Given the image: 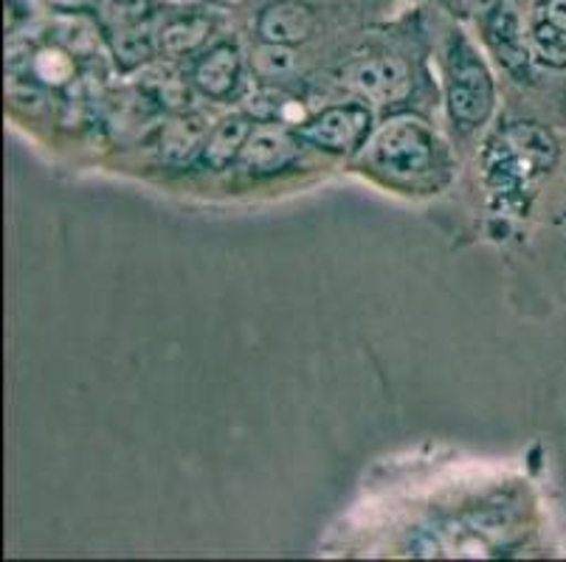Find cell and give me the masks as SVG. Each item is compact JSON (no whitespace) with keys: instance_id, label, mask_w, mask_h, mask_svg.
<instances>
[{"instance_id":"4","label":"cell","mask_w":566,"mask_h":562,"mask_svg":"<svg viewBox=\"0 0 566 562\" xmlns=\"http://www.w3.org/2000/svg\"><path fill=\"white\" fill-rule=\"evenodd\" d=\"M369 121H373L369 110L361 105L327 107L307 124H302L300 136L327 152H349V149L361 147L369 132Z\"/></svg>"},{"instance_id":"10","label":"cell","mask_w":566,"mask_h":562,"mask_svg":"<svg viewBox=\"0 0 566 562\" xmlns=\"http://www.w3.org/2000/svg\"><path fill=\"white\" fill-rule=\"evenodd\" d=\"M251 130H254V127H251L249 118H243V116L223 118V121H220L218 127L209 132V138H206L203 161L209 163L212 169H226L231 161H237V158H240L245 141H249Z\"/></svg>"},{"instance_id":"12","label":"cell","mask_w":566,"mask_h":562,"mask_svg":"<svg viewBox=\"0 0 566 562\" xmlns=\"http://www.w3.org/2000/svg\"><path fill=\"white\" fill-rule=\"evenodd\" d=\"M206 127L200 118H184L175 121L164 136V158L169 163H189L198 149L206 147Z\"/></svg>"},{"instance_id":"1","label":"cell","mask_w":566,"mask_h":562,"mask_svg":"<svg viewBox=\"0 0 566 562\" xmlns=\"http://www.w3.org/2000/svg\"><path fill=\"white\" fill-rule=\"evenodd\" d=\"M361 167L406 192L431 189L449 174V149L423 118L395 116L364 144Z\"/></svg>"},{"instance_id":"14","label":"cell","mask_w":566,"mask_h":562,"mask_svg":"<svg viewBox=\"0 0 566 562\" xmlns=\"http://www.w3.org/2000/svg\"><path fill=\"white\" fill-rule=\"evenodd\" d=\"M206 34H209V23H206V20L200 18L178 20V23L164 29L161 45L164 51H169V54H189V51H195L200 43H203Z\"/></svg>"},{"instance_id":"7","label":"cell","mask_w":566,"mask_h":562,"mask_svg":"<svg viewBox=\"0 0 566 562\" xmlns=\"http://www.w3.org/2000/svg\"><path fill=\"white\" fill-rule=\"evenodd\" d=\"M256 29H260V38L265 43H305L313 29H316V14L300 0H280V3H271V7L262 9Z\"/></svg>"},{"instance_id":"17","label":"cell","mask_w":566,"mask_h":562,"mask_svg":"<svg viewBox=\"0 0 566 562\" xmlns=\"http://www.w3.org/2000/svg\"><path fill=\"white\" fill-rule=\"evenodd\" d=\"M538 20H547V23H553L555 29L566 31V0H544L542 18Z\"/></svg>"},{"instance_id":"3","label":"cell","mask_w":566,"mask_h":562,"mask_svg":"<svg viewBox=\"0 0 566 562\" xmlns=\"http://www.w3.org/2000/svg\"><path fill=\"white\" fill-rule=\"evenodd\" d=\"M446 93L451 118L462 130H473L488 121L493 110V79L482 56L457 31L446 51Z\"/></svg>"},{"instance_id":"5","label":"cell","mask_w":566,"mask_h":562,"mask_svg":"<svg viewBox=\"0 0 566 562\" xmlns=\"http://www.w3.org/2000/svg\"><path fill=\"white\" fill-rule=\"evenodd\" d=\"M344 76L355 91L378 105L403 102L411 91L409 68H406V62L395 60V56H373V60L355 62Z\"/></svg>"},{"instance_id":"6","label":"cell","mask_w":566,"mask_h":562,"mask_svg":"<svg viewBox=\"0 0 566 562\" xmlns=\"http://www.w3.org/2000/svg\"><path fill=\"white\" fill-rule=\"evenodd\" d=\"M302 136H293L280 124H256L240 152V167L249 174H276L300 158Z\"/></svg>"},{"instance_id":"8","label":"cell","mask_w":566,"mask_h":562,"mask_svg":"<svg viewBox=\"0 0 566 562\" xmlns=\"http://www.w3.org/2000/svg\"><path fill=\"white\" fill-rule=\"evenodd\" d=\"M485 38L491 43L493 54L499 56L504 68L513 71V74H527L530 62V45L522 34V25H518L516 12L511 7H499L496 12L485 18Z\"/></svg>"},{"instance_id":"2","label":"cell","mask_w":566,"mask_h":562,"mask_svg":"<svg viewBox=\"0 0 566 562\" xmlns=\"http://www.w3.org/2000/svg\"><path fill=\"white\" fill-rule=\"evenodd\" d=\"M488 180L496 192L516 194L533 174H544L558 161V144L538 124H511L488 144Z\"/></svg>"},{"instance_id":"9","label":"cell","mask_w":566,"mask_h":562,"mask_svg":"<svg viewBox=\"0 0 566 562\" xmlns=\"http://www.w3.org/2000/svg\"><path fill=\"white\" fill-rule=\"evenodd\" d=\"M237 76H240V54L234 45H214L195 65V85L212 99H226L234 91Z\"/></svg>"},{"instance_id":"13","label":"cell","mask_w":566,"mask_h":562,"mask_svg":"<svg viewBox=\"0 0 566 562\" xmlns=\"http://www.w3.org/2000/svg\"><path fill=\"white\" fill-rule=\"evenodd\" d=\"M530 51L549 68H566V31L555 29L547 20H535L530 31Z\"/></svg>"},{"instance_id":"16","label":"cell","mask_w":566,"mask_h":562,"mask_svg":"<svg viewBox=\"0 0 566 562\" xmlns=\"http://www.w3.org/2000/svg\"><path fill=\"white\" fill-rule=\"evenodd\" d=\"M504 0H451V7L460 9L468 18H488V14L496 12Z\"/></svg>"},{"instance_id":"11","label":"cell","mask_w":566,"mask_h":562,"mask_svg":"<svg viewBox=\"0 0 566 562\" xmlns=\"http://www.w3.org/2000/svg\"><path fill=\"white\" fill-rule=\"evenodd\" d=\"M99 20L111 40L147 31L150 0H99Z\"/></svg>"},{"instance_id":"15","label":"cell","mask_w":566,"mask_h":562,"mask_svg":"<svg viewBox=\"0 0 566 562\" xmlns=\"http://www.w3.org/2000/svg\"><path fill=\"white\" fill-rule=\"evenodd\" d=\"M293 68H296V54L291 51V45L262 43L254 51V71L265 79H282V76L293 74Z\"/></svg>"}]
</instances>
